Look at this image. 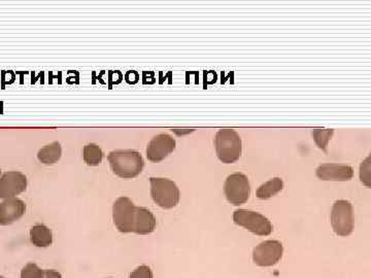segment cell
<instances>
[{"label": "cell", "instance_id": "cell-4", "mask_svg": "<svg viewBox=\"0 0 371 278\" xmlns=\"http://www.w3.org/2000/svg\"><path fill=\"white\" fill-rule=\"evenodd\" d=\"M150 183L151 195L157 206L171 209L179 204L180 190L173 181L162 177H152Z\"/></svg>", "mask_w": 371, "mask_h": 278}, {"label": "cell", "instance_id": "cell-16", "mask_svg": "<svg viewBox=\"0 0 371 278\" xmlns=\"http://www.w3.org/2000/svg\"><path fill=\"white\" fill-rule=\"evenodd\" d=\"M83 158L89 166H97L102 163L104 152L97 144H87V146H84Z\"/></svg>", "mask_w": 371, "mask_h": 278}, {"label": "cell", "instance_id": "cell-14", "mask_svg": "<svg viewBox=\"0 0 371 278\" xmlns=\"http://www.w3.org/2000/svg\"><path fill=\"white\" fill-rule=\"evenodd\" d=\"M284 181L280 177H274V179H270V181H266L263 185L260 186L257 192H256V196L259 199H269V198L274 197L276 194L282 192L283 189H284Z\"/></svg>", "mask_w": 371, "mask_h": 278}, {"label": "cell", "instance_id": "cell-1", "mask_svg": "<svg viewBox=\"0 0 371 278\" xmlns=\"http://www.w3.org/2000/svg\"><path fill=\"white\" fill-rule=\"evenodd\" d=\"M113 219L121 233L148 235L156 229L155 215L149 209L138 208L128 197H121L113 206Z\"/></svg>", "mask_w": 371, "mask_h": 278}, {"label": "cell", "instance_id": "cell-18", "mask_svg": "<svg viewBox=\"0 0 371 278\" xmlns=\"http://www.w3.org/2000/svg\"><path fill=\"white\" fill-rule=\"evenodd\" d=\"M21 278H46V272L35 263H29L21 271Z\"/></svg>", "mask_w": 371, "mask_h": 278}, {"label": "cell", "instance_id": "cell-23", "mask_svg": "<svg viewBox=\"0 0 371 278\" xmlns=\"http://www.w3.org/2000/svg\"><path fill=\"white\" fill-rule=\"evenodd\" d=\"M0 278H4V277H0Z\"/></svg>", "mask_w": 371, "mask_h": 278}, {"label": "cell", "instance_id": "cell-6", "mask_svg": "<svg viewBox=\"0 0 371 278\" xmlns=\"http://www.w3.org/2000/svg\"><path fill=\"white\" fill-rule=\"evenodd\" d=\"M331 225L333 231L339 236L347 237L353 233L354 211L353 206L347 200H337L333 204L331 211Z\"/></svg>", "mask_w": 371, "mask_h": 278}, {"label": "cell", "instance_id": "cell-3", "mask_svg": "<svg viewBox=\"0 0 371 278\" xmlns=\"http://www.w3.org/2000/svg\"><path fill=\"white\" fill-rule=\"evenodd\" d=\"M215 148L218 158L226 164H231L242 156V139L234 129H221L216 135Z\"/></svg>", "mask_w": 371, "mask_h": 278}, {"label": "cell", "instance_id": "cell-11", "mask_svg": "<svg viewBox=\"0 0 371 278\" xmlns=\"http://www.w3.org/2000/svg\"><path fill=\"white\" fill-rule=\"evenodd\" d=\"M316 175L321 181H347L353 179L354 169L349 165L327 163L316 168Z\"/></svg>", "mask_w": 371, "mask_h": 278}, {"label": "cell", "instance_id": "cell-15", "mask_svg": "<svg viewBox=\"0 0 371 278\" xmlns=\"http://www.w3.org/2000/svg\"><path fill=\"white\" fill-rule=\"evenodd\" d=\"M61 154L62 148L59 142L54 141L53 143L41 148L37 152V158L44 164L51 165L59 160Z\"/></svg>", "mask_w": 371, "mask_h": 278}, {"label": "cell", "instance_id": "cell-24", "mask_svg": "<svg viewBox=\"0 0 371 278\" xmlns=\"http://www.w3.org/2000/svg\"><path fill=\"white\" fill-rule=\"evenodd\" d=\"M111 278V277H110Z\"/></svg>", "mask_w": 371, "mask_h": 278}, {"label": "cell", "instance_id": "cell-5", "mask_svg": "<svg viewBox=\"0 0 371 278\" xmlns=\"http://www.w3.org/2000/svg\"><path fill=\"white\" fill-rule=\"evenodd\" d=\"M234 221L236 225L244 227L256 235L268 236L274 230V226L267 217L261 213L247 209H238L234 211Z\"/></svg>", "mask_w": 371, "mask_h": 278}, {"label": "cell", "instance_id": "cell-9", "mask_svg": "<svg viewBox=\"0 0 371 278\" xmlns=\"http://www.w3.org/2000/svg\"><path fill=\"white\" fill-rule=\"evenodd\" d=\"M175 146L177 142L173 137L167 133H161L149 142L146 157L151 162H160L175 150Z\"/></svg>", "mask_w": 371, "mask_h": 278}, {"label": "cell", "instance_id": "cell-10", "mask_svg": "<svg viewBox=\"0 0 371 278\" xmlns=\"http://www.w3.org/2000/svg\"><path fill=\"white\" fill-rule=\"evenodd\" d=\"M27 188V177L18 171H10L0 177V198L8 199L23 193Z\"/></svg>", "mask_w": 371, "mask_h": 278}, {"label": "cell", "instance_id": "cell-2", "mask_svg": "<svg viewBox=\"0 0 371 278\" xmlns=\"http://www.w3.org/2000/svg\"><path fill=\"white\" fill-rule=\"evenodd\" d=\"M108 160L113 172L122 179L137 177L144 166L142 155L134 150H113L108 154Z\"/></svg>", "mask_w": 371, "mask_h": 278}, {"label": "cell", "instance_id": "cell-21", "mask_svg": "<svg viewBox=\"0 0 371 278\" xmlns=\"http://www.w3.org/2000/svg\"><path fill=\"white\" fill-rule=\"evenodd\" d=\"M45 272L46 278H62L61 275L56 270H45Z\"/></svg>", "mask_w": 371, "mask_h": 278}, {"label": "cell", "instance_id": "cell-22", "mask_svg": "<svg viewBox=\"0 0 371 278\" xmlns=\"http://www.w3.org/2000/svg\"><path fill=\"white\" fill-rule=\"evenodd\" d=\"M0 173H1V169H0Z\"/></svg>", "mask_w": 371, "mask_h": 278}, {"label": "cell", "instance_id": "cell-20", "mask_svg": "<svg viewBox=\"0 0 371 278\" xmlns=\"http://www.w3.org/2000/svg\"><path fill=\"white\" fill-rule=\"evenodd\" d=\"M129 278H153V272L150 267L142 265L130 273Z\"/></svg>", "mask_w": 371, "mask_h": 278}, {"label": "cell", "instance_id": "cell-19", "mask_svg": "<svg viewBox=\"0 0 371 278\" xmlns=\"http://www.w3.org/2000/svg\"><path fill=\"white\" fill-rule=\"evenodd\" d=\"M360 179L366 187H370V157H368L360 167Z\"/></svg>", "mask_w": 371, "mask_h": 278}, {"label": "cell", "instance_id": "cell-17", "mask_svg": "<svg viewBox=\"0 0 371 278\" xmlns=\"http://www.w3.org/2000/svg\"><path fill=\"white\" fill-rule=\"evenodd\" d=\"M334 131L329 130V129H314L312 130V137L316 141V146L323 150H326L327 144L329 140L332 137Z\"/></svg>", "mask_w": 371, "mask_h": 278}, {"label": "cell", "instance_id": "cell-8", "mask_svg": "<svg viewBox=\"0 0 371 278\" xmlns=\"http://www.w3.org/2000/svg\"><path fill=\"white\" fill-rule=\"evenodd\" d=\"M284 246L278 240H266L253 250V261L257 266L272 267L282 260Z\"/></svg>", "mask_w": 371, "mask_h": 278}, {"label": "cell", "instance_id": "cell-13", "mask_svg": "<svg viewBox=\"0 0 371 278\" xmlns=\"http://www.w3.org/2000/svg\"><path fill=\"white\" fill-rule=\"evenodd\" d=\"M30 236V241L33 246L37 248H48L53 244V234L51 230L45 225L33 226L29 232Z\"/></svg>", "mask_w": 371, "mask_h": 278}, {"label": "cell", "instance_id": "cell-12", "mask_svg": "<svg viewBox=\"0 0 371 278\" xmlns=\"http://www.w3.org/2000/svg\"><path fill=\"white\" fill-rule=\"evenodd\" d=\"M26 204L18 198H8L0 203V225L8 226L24 215Z\"/></svg>", "mask_w": 371, "mask_h": 278}, {"label": "cell", "instance_id": "cell-7", "mask_svg": "<svg viewBox=\"0 0 371 278\" xmlns=\"http://www.w3.org/2000/svg\"><path fill=\"white\" fill-rule=\"evenodd\" d=\"M224 191L229 203L242 206L246 203L251 195L249 179L242 173H234L226 179Z\"/></svg>", "mask_w": 371, "mask_h": 278}]
</instances>
